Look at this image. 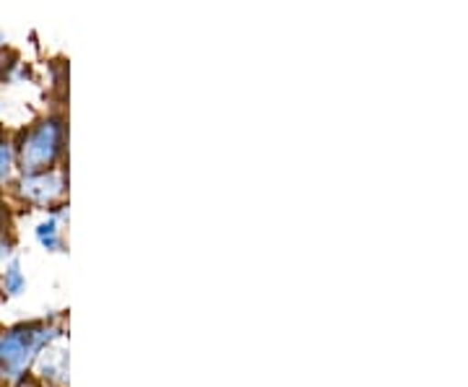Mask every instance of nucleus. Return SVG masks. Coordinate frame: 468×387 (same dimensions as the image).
Returning a JSON list of instances; mask_svg holds the SVG:
<instances>
[{"instance_id":"20e7f679","label":"nucleus","mask_w":468,"mask_h":387,"mask_svg":"<svg viewBox=\"0 0 468 387\" xmlns=\"http://www.w3.org/2000/svg\"><path fill=\"white\" fill-rule=\"evenodd\" d=\"M34 235H37V242H39L45 250H50V253H58V250L63 247V235H60V224H58V219H48L42 221V224H37Z\"/></svg>"},{"instance_id":"7ed1b4c3","label":"nucleus","mask_w":468,"mask_h":387,"mask_svg":"<svg viewBox=\"0 0 468 387\" xmlns=\"http://www.w3.org/2000/svg\"><path fill=\"white\" fill-rule=\"evenodd\" d=\"M18 174L16 159V141L14 135L0 131V185H11Z\"/></svg>"},{"instance_id":"f257e3e1","label":"nucleus","mask_w":468,"mask_h":387,"mask_svg":"<svg viewBox=\"0 0 468 387\" xmlns=\"http://www.w3.org/2000/svg\"><path fill=\"white\" fill-rule=\"evenodd\" d=\"M16 141L18 172H42L63 164L68 146L66 120L60 115H45L29 122Z\"/></svg>"},{"instance_id":"f03ea898","label":"nucleus","mask_w":468,"mask_h":387,"mask_svg":"<svg viewBox=\"0 0 468 387\" xmlns=\"http://www.w3.org/2000/svg\"><path fill=\"white\" fill-rule=\"evenodd\" d=\"M14 195L34 208H60L66 198V172L63 167L42 169V172H18L14 177Z\"/></svg>"},{"instance_id":"6e6552de","label":"nucleus","mask_w":468,"mask_h":387,"mask_svg":"<svg viewBox=\"0 0 468 387\" xmlns=\"http://www.w3.org/2000/svg\"><path fill=\"white\" fill-rule=\"evenodd\" d=\"M0 112H3V99H0Z\"/></svg>"},{"instance_id":"423d86ee","label":"nucleus","mask_w":468,"mask_h":387,"mask_svg":"<svg viewBox=\"0 0 468 387\" xmlns=\"http://www.w3.org/2000/svg\"><path fill=\"white\" fill-rule=\"evenodd\" d=\"M11 253H14V235L8 232L5 224H0V266L11 257Z\"/></svg>"},{"instance_id":"1a4fd4ad","label":"nucleus","mask_w":468,"mask_h":387,"mask_svg":"<svg viewBox=\"0 0 468 387\" xmlns=\"http://www.w3.org/2000/svg\"><path fill=\"white\" fill-rule=\"evenodd\" d=\"M0 190H3V185H0Z\"/></svg>"},{"instance_id":"0eeeda50","label":"nucleus","mask_w":468,"mask_h":387,"mask_svg":"<svg viewBox=\"0 0 468 387\" xmlns=\"http://www.w3.org/2000/svg\"><path fill=\"white\" fill-rule=\"evenodd\" d=\"M8 42H5V34L0 32V81H5V73H8Z\"/></svg>"},{"instance_id":"39448f33","label":"nucleus","mask_w":468,"mask_h":387,"mask_svg":"<svg viewBox=\"0 0 468 387\" xmlns=\"http://www.w3.org/2000/svg\"><path fill=\"white\" fill-rule=\"evenodd\" d=\"M0 287H3L5 294H11V297H16V294L24 291V287H27V278H24V273H21V266H18V263H11L8 268L3 270Z\"/></svg>"}]
</instances>
